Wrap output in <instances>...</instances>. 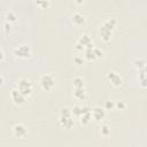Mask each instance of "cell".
Returning a JSON list of instances; mask_svg holds the SVG:
<instances>
[{
  "label": "cell",
  "instance_id": "7",
  "mask_svg": "<svg viewBox=\"0 0 147 147\" xmlns=\"http://www.w3.org/2000/svg\"><path fill=\"white\" fill-rule=\"evenodd\" d=\"M16 88H17L25 98L30 96V95L32 94V92H33V85H32V83H31L28 78H25V77L21 78V79L17 82Z\"/></svg>",
  "mask_w": 147,
  "mask_h": 147
},
{
  "label": "cell",
  "instance_id": "1",
  "mask_svg": "<svg viewBox=\"0 0 147 147\" xmlns=\"http://www.w3.org/2000/svg\"><path fill=\"white\" fill-rule=\"evenodd\" d=\"M116 25H117V18L116 17H108V18H106L101 23V25L99 28L100 39L102 41H105V42L110 41V39L114 36V31L116 29Z\"/></svg>",
  "mask_w": 147,
  "mask_h": 147
},
{
  "label": "cell",
  "instance_id": "6",
  "mask_svg": "<svg viewBox=\"0 0 147 147\" xmlns=\"http://www.w3.org/2000/svg\"><path fill=\"white\" fill-rule=\"evenodd\" d=\"M39 84L44 91L51 92L55 87V77L52 74H44L39 78Z\"/></svg>",
  "mask_w": 147,
  "mask_h": 147
},
{
  "label": "cell",
  "instance_id": "8",
  "mask_svg": "<svg viewBox=\"0 0 147 147\" xmlns=\"http://www.w3.org/2000/svg\"><path fill=\"white\" fill-rule=\"evenodd\" d=\"M93 46V41H92V38L90 37V34L87 33H83L78 40L76 41V45H75V51L76 52H84L86 48Z\"/></svg>",
  "mask_w": 147,
  "mask_h": 147
},
{
  "label": "cell",
  "instance_id": "13",
  "mask_svg": "<svg viewBox=\"0 0 147 147\" xmlns=\"http://www.w3.org/2000/svg\"><path fill=\"white\" fill-rule=\"evenodd\" d=\"M70 20H71L72 24L76 25V26H83V25L86 23V17H85V15H84L82 11H79V10L74 11V13L71 14V16H70Z\"/></svg>",
  "mask_w": 147,
  "mask_h": 147
},
{
  "label": "cell",
  "instance_id": "25",
  "mask_svg": "<svg viewBox=\"0 0 147 147\" xmlns=\"http://www.w3.org/2000/svg\"><path fill=\"white\" fill-rule=\"evenodd\" d=\"M3 84H5V77L0 74V86H1V85H3Z\"/></svg>",
  "mask_w": 147,
  "mask_h": 147
},
{
  "label": "cell",
  "instance_id": "19",
  "mask_svg": "<svg viewBox=\"0 0 147 147\" xmlns=\"http://www.w3.org/2000/svg\"><path fill=\"white\" fill-rule=\"evenodd\" d=\"M103 108H105L106 110H111V109H114V108H115V101H113V100H107V101L105 102V105H103Z\"/></svg>",
  "mask_w": 147,
  "mask_h": 147
},
{
  "label": "cell",
  "instance_id": "17",
  "mask_svg": "<svg viewBox=\"0 0 147 147\" xmlns=\"http://www.w3.org/2000/svg\"><path fill=\"white\" fill-rule=\"evenodd\" d=\"M5 18H6V22L8 23H13V22H16L17 20V14L14 11V10H8L5 15Z\"/></svg>",
  "mask_w": 147,
  "mask_h": 147
},
{
  "label": "cell",
  "instance_id": "22",
  "mask_svg": "<svg viewBox=\"0 0 147 147\" xmlns=\"http://www.w3.org/2000/svg\"><path fill=\"white\" fill-rule=\"evenodd\" d=\"M10 30H11V24L5 21V22H3V31H5V33H6V34H9Z\"/></svg>",
  "mask_w": 147,
  "mask_h": 147
},
{
  "label": "cell",
  "instance_id": "2",
  "mask_svg": "<svg viewBox=\"0 0 147 147\" xmlns=\"http://www.w3.org/2000/svg\"><path fill=\"white\" fill-rule=\"evenodd\" d=\"M71 111L74 117L77 118L82 125H87L92 119L91 108L86 105H76L75 107L71 108Z\"/></svg>",
  "mask_w": 147,
  "mask_h": 147
},
{
  "label": "cell",
  "instance_id": "23",
  "mask_svg": "<svg viewBox=\"0 0 147 147\" xmlns=\"http://www.w3.org/2000/svg\"><path fill=\"white\" fill-rule=\"evenodd\" d=\"M37 5H38L39 7L46 8V7H48V6L51 5V1H38V2H37Z\"/></svg>",
  "mask_w": 147,
  "mask_h": 147
},
{
  "label": "cell",
  "instance_id": "11",
  "mask_svg": "<svg viewBox=\"0 0 147 147\" xmlns=\"http://www.w3.org/2000/svg\"><path fill=\"white\" fill-rule=\"evenodd\" d=\"M29 133V130L26 127V125H24L23 123H16L14 126H13V134L16 137V138H26Z\"/></svg>",
  "mask_w": 147,
  "mask_h": 147
},
{
  "label": "cell",
  "instance_id": "10",
  "mask_svg": "<svg viewBox=\"0 0 147 147\" xmlns=\"http://www.w3.org/2000/svg\"><path fill=\"white\" fill-rule=\"evenodd\" d=\"M107 79L115 87H119V86L123 85V78H122V76L117 71H115V70H110V71L107 72Z\"/></svg>",
  "mask_w": 147,
  "mask_h": 147
},
{
  "label": "cell",
  "instance_id": "18",
  "mask_svg": "<svg viewBox=\"0 0 147 147\" xmlns=\"http://www.w3.org/2000/svg\"><path fill=\"white\" fill-rule=\"evenodd\" d=\"M100 133L103 137H108L110 134V127H109V125L108 124H101V126H100Z\"/></svg>",
  "mask_w": 147,
  "mask_h": 147
},
{
  "label": "cell",
  "instance_id": "14",
  "mask_svg": "<svg viewBox=\"0 0 147 147\" xmlns=\"http://www.w3.org/2000/svg\"><path fill=\"white\" fill-rule=\"evenodd\" d=\"M10 99L14 101L15 105H18V106L24 105L25 101H26V98H25L16 87H14V88L10 91Z\"/></svg>",
  "mask_w": 147,
  "mask_h": 147
},
{
  "label": "cell",
  "instance_id": "12",
  "mask_svg": "<svg viewBox=\"0 0 147 147\" xmlns=\"http://www.w3.org/2000/svg\"><path fill=\"white\" fill-rule=\"evenodd\" d=\"M91 117L95 122H101L106 117V109L101 106H95L91 108Z\"/></svg>",
  "mask_w": 147,
  "mask_h": 147
},
{
  "label": "cell",
  "instance_id": "4",
  "mask_svg": "<svg viewBox=\"0 0 147 147\" xmlns=\"http://www.w3.org/2000/svg\"><path fill=\"white\" fill-rule=\"evenodd\" d=\"M134 65L138 72V79L142 88H146V60L144 57H138L134 61Z\"/></svg>",
  "mask_w": 147,
  "mask_h": 147
},
{
  "label": "cell",
  "instance_id": "3",
  "mask_svg": "<svg viewBox=\"0 0 147 147\" xmlns=\"http://www.w3.org/2000/svg\"><path fill=\"white\" fill-rule=\"evenodd\" d=\"M59 123L64 129H71L75 125V117L72 115L71 108L62 107L59 113Z\"/></svg>",
  "mask_w": 147,
  "mask_h": 147
},
{
  "label": "cell",
  "instance_id": "16",
  "mask_svg": "<svg viewBox=\"0 0 147 147\" xmlns=\"http://www.w3.org/2000/svg\"><path fill=\"white\" fill-rule=\"evenodd\" d=\"M72 85L75 88H82V87H86V84H85V80L83 77L80 76H76L74 79H72Z\"/></svg>",
  "mask_w": 147,
  "mask_h": 147
},
{
  "label": "cell",
  "instance_id": "9",
  "mask_svg": "<svg viewBox=\"0 0 147 147\" xmlns=\"http://www.w3.org/2000/svg\"><path fill=\"white\" fill-rule=\"evenodd\" d=\"M84 60L86 61H95L98 59H101L103 56V51L99 47L91 46L84 51Z\"/></svg>",
  "mask_w": 147,
  "mask_h": 147
},
{
  "label": "cell",
  "instance_id": "21",
  "mask_svg": "<svg viewBox=\"0 0 147 147\" xmlns=\"http://www.w3.org/2000/svg\"><path fill=\"white\" fill-rule=\"evenodd\" d=\"M84 56L83 55H76L75 57H74V62L76 63V64H78V65H80V64H83L84 63Z\"/></svg>",
  "mask_w": 147,
  "mask_h": 147
},
{
  "label": "cell",
  "instance_id": "24",
  "mask_svg": "<svg viewBox=\"0 0 147 147\" xmlns=\"http://www.w3.org/2000/svg\"><path fill=\"white\" fill-rule=\"evenodd\" d=\"M5 56H6V55H5V52H3V49H2V47L0 46V62L5 60Z\"/></svg>",
  "mask_w": 147,
  "mask_h": 147
},
{
  "label": "cell",
  "instance_id": "5",
  "mask_svg": "<svg viewBox=\"0 0 147 147\" xmlns=\"http://www.w3.org/2000/svg\"><path fill=\"white\" fill-rule=\"evenodd\" d=\"M13 54L17 59L26 60L32 55V47L29 44H20L13 49Z\"/></svg>",
  "mask_w": 147,
  "mask_h": 147
},
{
  "label": "cell",
  "instance_id": "20",
  "mask_svg": "<svg viewBox=\"0 0 147 147\" xmlns=\"http://www.w3.org/2000/svg\"><path fill=\"white\" fill-rule=\"evenodd\" d=\"M126 107V103L124 101H115V108L118 109V110H123L125 109Z\"/></svg>",
  "mask_w": 147,
  "mask_h": 147
},
{
  "label": "cell",
  "instance_id": "15",
  "mask_svg": "<svg viewBox=\"0 0 147 147\" xmlns=\"http://www.w3.org/2000/svg\"><path fill=\"white\" fill-rule=\"evenodd\" d=\"M87 96V92H86V87H82V88H75L74 90V98L78 101H85Z\"/></svg>",
  "mask_w": 147,
  "mask_h": 147
}]
</instances>
